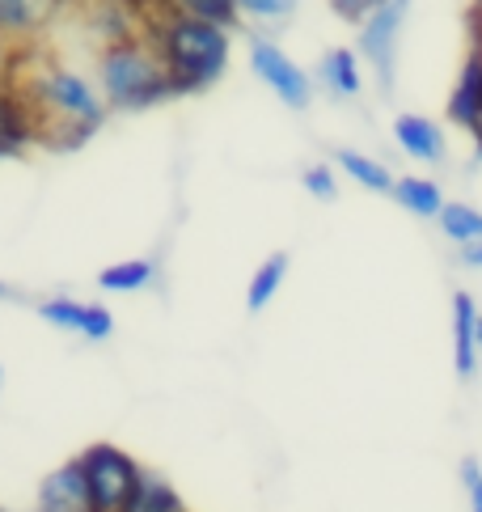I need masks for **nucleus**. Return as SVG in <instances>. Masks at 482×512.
Instances as JSON below:
<instances>
[{"mask_svg":"<svg viewBox=\"0 0 482 512\" xmlns=\"http://www.w3.org/2000/svg\"><path fill=\"white\" fill-rule=\"evenodd\" d=\"M436 225H440V233L449 237V242H457V246L482 242V212H478L474 204H461V199H449V204L440 208Z\"/></svg>","mask_w":482,"mask_h":512,"instance_id":"obj_20","label":"nucleus"},{"mask_svg":"<svg viewBox=\"0 0 482 512\" xmlns=\"http://www.w3.org/2000/svg\"><path fill=\"white\" fill-rule=\"evenodd\" d=\"M389 195H394V204H398L402 212L419 216V221H436L440 208L449 204L436 182H432V178H419V174H402V178H394V191H389Z\"/></svg>","mask_w":482,"mask_h":512,"instance_id":"obj_15","label":"nucleus"},{"mask_svg":"<svg viewBox=\"0 0 482 512\" xmlns=\"http://www.w3.org/2000/svg\"><path fill=\"white\" fill-rule=\"evenodd\" d=\"M326 5L335 9V17H339V22H351V26H360L368 13H373V9H381V5H385V0H326Z\"/></svg>","mask_w":482,"mask_h":512,"instance_id":"obj_24","label":"nucleus"},{"mask_svg":"<svg viewBox=\"0 0 482 512\" xmlns=\"http://www.w3.org/2000/svg\"><path fill=\"white\" fill-rule=\"evenodd\" d=\"M457 263H461V267H470V271H482V242L457 246Z\"/></svg>","mask_w":482,"mask_h":512,"instance_id":"obj_26","label":"nucleus"},{"mask_svg":"<svg viewBox=\"0 0 482 512\" xmlns=\"http://www.w3.org/2000/svg\"><path fill=\"white\" fill-rule=\"evenodd\" d=\"M0 398H5V364H0Z\"/></svg>","mask_w":482,"mask_h":512,"instance_id":"obj_28","label":"nucleus"},{"mask_svg":"<svg viewBox=\"0 0 482 512\" xmlns=\"http://www.w3.org/2000/svg\"><path fill=\"white\" fill-rule=\"evenodd\" d=\"M335 170H339L343 178L356 182V187L373 191V195H389V191H394V174H389L385 161L368 157V153H360V149H335Z\"/></svg>","mask_w":482,"mask_h":512,"instance_id":"obj_16","label":"nucleus"},{"mask_svg":"<svg viewBox=\"0 0 482 512\" xmlns=\"http://www.w3.org/2000/svg\"><path fill=\"white\" fill-rule=\"evenodd\" d=\"M461 483H466V496H470V512H482V466L474 457L461 462Z\"/></svg>","mask_w":482,"mask_h":512,"instance_id":"obj_25","label":"nucleus"},{"mask_svg":"<svg viewBox=\"0 0 482 512\" xmlns=\"http://www.w3.org/2000/svg\"><path fill=\"white\" fill-rule=\"evenodd\" d=\"M0 144L22 157L30 144H39V115L13 77H0Z\"/></svg>","mask_w":482,"mask_h":512,"instance_id":"obj_8","label":"nucleus"},{"mask_svg":"<svg viewBox=\"0 0 482 512\" xmlns=\"http://www.w3.org/2000/svg\"><path fill=\"white\" fill-rule=\"evenodd\" d=\"M98 89H102L110 111H123V115L153 111V106L174 98L170 72H165L157 47L148 43V34H127V39L102 43Z\"/></svg>","mask_w":482,"mask_h":512,"instance_id":"obj_3","label":"nucleus"},{"mask_svg":"<svg viewBox=\"0 0 482 512\" xmlns=\"http://www.w3.org/2000/svg\"><path fill=\"white\" fill-rule=\"evenodd\" d=\"M39 512H89V487H85L81 457L55 466L39 483Z\"/></svg>","mask_w":482,"mask_h":512,"instance_id":"obj_12","label":"nucleus"},{"mask_svg":"<svg viewBox=\"0 0 482 512\" xmlns=\"http://www.w3.org/2000/svg\"><path fill=\"white\" fill-rule=\"evenodd\" d=\"M301 187L318 199V204H335V199H339V174H335V166L318 161V166L301 170Z\"/></svg>","mask_w":482,"mask_h":512,"instance_id":"obj_23","label":"nucleus"},{"mask_svg":"<svg viewBox=\"0 0 482 512\" xmlns=\"http://www.w3.org/2000/svg\"><path fill=\"white\" fill-rule=\"evenodd\" d=\"M17 85H22V94L30 98L34 115H39V144H47L55 153L81 149L110 115L102 89L64 64L34 68L30 77Z\"/></svg>","mask_w":482,"mask_h":512,"instance_id":"obj_1","label":"nucleus"},{"mask_svg":"<svg viewBox=\"0 0 482 512\" xmlns=\"http://www.w3.org/2000/svg\"><path fill=\"white\" fill-rule=\"evenodd\" d=\"M288 267H292V259L284 250H275V254H267L263 263L254 267V276H250V284H246V309L250 314H263V309L280 297V288H284V280H288Z\"/></svg>","mask_w":482,"mask_h":512,"instance_id":"obj_17","label":"nucleus"},{"mask_svg":"<svg viewBox=\"0 0 482 512\" xmlns=\"http://www.w3.org/2000/svg\"><path fill=\"white\" fill-rule=\"evenodd\" d=\"M34 314H39L47 326L64 335H77L85 343H106L115 335V314L102 305V301H77V297H47L34 305Z\"/></svg>","mask_w":482,"mask_h":512,"instance_id":"obj_7","label":"nucleus"},{"mask_svg":"<svg viewBox=\"0 0 482 512\" xmlns=\"http://www.w3.org/2000/svg\"><path fill=\"white\" fill-rule=\"evenodd\" d=\"M250 72L288 106V111H309L313 77L288 56L280 43H271L267 34H254V39H250Z\"/></svg>","mask_w":482,"mask_h":512,"instance_id":"obj_6","label":"nucleus"},{"mask_svg":"<svg viewBox=\"0 0 482 512\" xmlns=\"http://www.w3.org/2000/svg\"><path fill=\"white\" fill-rule=\"evenodd\" d=\"M318 85L335 102H356L364 94V60L351 47H330L318 60Z\"/></svg>","mask_w":482,"mask_h":512,"instance_id":"obj_13","label":"nucleus"},{"mask_svg":"<svg viewBox=\"0 0 482 512\" xmlns=\"http://www.w3.org/2000/svg\"><path fill=\"white\" fill-rule=\"evenodd\" d=\"M9 51H13V47L0 39V77H9V72H13V68H9Z\"/></svg>","mask_w":482,"mask_h":512,"instance_id":"obj_27","label":"nucleus"},{"mask_svg":"<svg viewBox=\"0 0 482 512\" xmlns=\"http://www.w3.org/2000/svg\"><path fill=\"white\" fill-rule=\"evenodd\" d=\"M165 13H187V17H199V22H216L233 30L241 22L237 13V0H165Z\"/></svg>","mask_w":482,"mask_h":512,"instance_id":"obj_21","label":"nucleus"},{"mask_svg":"<svg viewBox=\"0 0 482 512\" xmlns=\"http://www.w3.org/2000/svg\"><path fill=\"white\" fill-rule=\"evenodd\" d=\"M482 360V309L470 292H453V369L461 381L478 377Z\"/></svg>","mask_w":482,"mask_h":512,"instance_id":"obj_9","label":"nucleus"},{"mask_svg":"<svg viewBox=\"0 0 482 512\" xmlns=\"http://www.w3.org/2000/svg\"><path fill=\"white\" fill-rule=\"evenodd\" d=\"M296 9H301V0H237L241 22L254 26H284Z\"/></svg>","mask_w":482,"mask_h":512,"instance_id":"obj_22","label":"nucleus"},{"mask_svg":"<svg viewBox=\"0 0 482 512\" xmlns=\"http://www.w3.org/2000/svg\"><path fill=\"white\" fill-rule=\"evenodd\" d=\"M144 34L157 47L165 72H170L174 98L203 94V89H212L229 72L233 34L225 26L199 22V17H187V13H165V17H153Z\"/></svg>","mask_w":482,"mask_h":512,"instance_id":"obj_2","label":"nucleus"},{"mask_svg":"<svg viewBox=\"0 0 482 512\" xmlns=\"http://www.w3.org/2000/svg\"><path fill=\"white\" fill-rule=\"evenodd\" d=\"M81 470L89 487V512H123V504L132 500V491L144 474V466L132 453L110 441L81 449Z\"/></svg>","mask_w":482,"mask_h":512,"instance_id":"obj_4","label":"nucleus"},{"mask_svg":"<svg viewBox=\"0 0 482 512\" xmlns=\"http://www.w3.org/2000/svg\"><path fill=\"white\" fill-rule=\"evenodd\" d=\"M406 13H411V0H385L381 9H373L356 26L360 30L356 51H360V60L373 68V77L385 94L394 89V77H398V39H402Z\"/></svg>","mask_w":482,"mask_h":512,"instance_id":"obj_5","label":"nucleus"},{"mask_svg":"<svg viewBox=\"0 0 482 512\" xmlns=\"http://www.w3.org/2000/svg\"><path fill=\"white\" fill-rule=\"evenodd\" d=\"M394 144L398 149L419 161V166H444L449 161V140H444V127L428 115H415L406 111L394 119Z\"/></svg>","mask_w":482,"mask_h":512,"instance_id":"obj_10","label":"nucleus"},{"mask_svg":"<svg viewBox=\"0 0 482 512\" xmlns=\"http://www.w3.org/2000/svg\"><path fill=\"white\" fill-rule=\"evenodd\" d=\"M449 119L478 140V161H482V43L461 64V77L449 94Z\"/></svg>","mask_w":482,"mask_h":512,"instance_id":"obj_11","label":"nucleus"},{"mask_svg":"<svg viewBox=\"0 0 482 512\" xmlns=\"http://www.w3.org/2000/svg\"><path fill=\"white\" fill-rule=\"evenodd\" d=\"M5 297H9V288H5V284H0V301H5Z\"/></svg>","mask_w":482,"mask_h":512,"instance_id":"obj_30","label":"nucleus"},{"mask_svg":"<svg viewBox=\"0 0 482 512\" xmlns=\"http://www.w3.org/2000/svg\"><path fill=\"white\" fill-rule=\"evenodd\" d=\"M157 284V263L153 259H123L98 271V288L110 292V297H132V292H144Z\"/></svg>","mask_w":482,"mask_h":512,"instance_id":"obj_19","label":"nucleus"},{"mask_svg":"<svg viewBox=\"0 0 482 512\" xmlns=\"http://www.w3.org/2000/svg\"><path fill=\"white\" fill-rule=\"evenodd\" d=\"M123 512H187V504H182L178 487L165 479V474H157V470L144 466L140 483H136V491H132V500L123 504Z\"/></svg>","mask_w":482,"mask_h":512,"instance_id":"obj_18","label":"nucleus"},{"mask_svg":"<svg viewBox=\"0 0 482 512\" xmlns=\"http://www.w3.org/2000/svg\"><path fill=\"white\" fill-rule=\"evenodd\" d=\"M9 157H13V153H9V149H5V144H0V161H9Z\"/></svg>","mask_w":482,"mask_h":512,"instance_id":"obj_29","label":"nucleus"},{"mask_svg":"<svg viewBox=\"0 0 482 512\" xmlns=\"http://www.w3.org/2000/svg\"><path fill=\"white\" fill-rule=\"evenodd\" d=\"M55 0H0V39L9 47L30 43L47 26Z\"/></svg>","mask_w":482,"mask_h":512,"instance_id":"obj_14","label":"nucleus"}]
</instances>
